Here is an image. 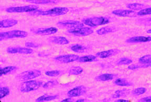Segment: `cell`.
<instances>
[{
  "instance_id": "obj_1",
  "label": "cell",
  "mask_w": 151,
  "mask_h": 102,
  "mask_svg": "<svg viewBox=\"0 0 151 102\" xmlns=\"http://www.w3.org/2000/svg\"><path fill=\"white\" fill-rule=\"evenodd\" d=\"M68 12L67 7H56L46 11L38 9L29 13L34 16H61L66 15Z\"/></svg>"
},
{
  "instance_id": "obj_2",
  "label": "cell",
  "mask_w": 151,
  "mask_h": 102,
  "mask_svg": "<svg viewBox=\"0 0 151 102\" xmlns=\"http://www.w3.org/2000/svg\"><path fill=\"white\" fill-rule=\"evenodd\" d=\"M83 23L91 27L106 25L110 22V20L106 17L99 16L88 17L83 19Z\"/></svg>"
},
{
  "instance_id": "obj_3",
  "label": "cell",
  "mask_w": 151,
  "mask_h": 102,
  "mask_svg": "<svg viewBox=\"0 0 151 102\" xmlns=\"http://www.w3.org/2000/svg\"><path fill=\"white\" fill-rule=\"evenodd\" d=\"M42 82L36 80H28L22 83L19 90L22 93H28L38 90L42 86Z\"/></svg>"
},
{
  "instance_id": "obj_4",
  "label": "cell",
  "mask_w": 151,
  "mask_h": 102,
  "mask_svg": "<svg viewBox=\"0 0 151 102\" xmlns=\"http://www.w3.org/2000/svg\"><path fill=\"white\" fill-rule=\"evenodd\" d=\"M27 36L28 33L27 31L20 30H13L0 33V41L13 38H25Z\"/></svg>"
},
{
  "instance_id": "obj_5",
  "label": "cell",
  "mask_w": 151,
  "mask_h": 102,
  "mask_svg": "<svg viewBox=\"0 0 151 102\" xmlns=\"http://www.w3.org/2000/svg\"><path fill=\"white\" fill-rule=\"evenodd\" d=\"M42 72L38 70H32L24 71L17 75L16 78L19 81H28L40 76Z\"/></svg>"
},
{
  "instance_id": "obj_6",
  "label": "cell",
  "mask_w": 151,
  "mask_h": 102,
  "mask_svg": "<svg viewBox=\"0 0 151 102\" xmlns=\"http://www.w3.org/2000/svg\"><path fill=\"white\" fill-rule=\"evenodd\" d=\"M38 9L37 6L35 5H29L23 6L10 7L6 9V11L9 13H30Z\"/></svg>"
},
{
  "instance_id": "obj_7",
  "label": "cell",
  "mask_w": 151,
  "mask_h": 102,
  "mask_svg": "<svg viewBox=\"0 0 151 102\" xmlns=\"http://www.w3.org/2000/svg\"><path fill=\"white\" fill-rule=\"evenodd\" d=\"M68 32L73 35L77 36H87L93 33V31L92 29L86 27H78L76 29H69Z\"/></svg>"
},
{
  "instance_id": "obj_8",
  "label": "cell",
  "mask_w": 151,
  "mask_h": 102,
  "mask_svg": "<svg viewBox=\"0 0 151 102\" xmlns=\"http://www.w3.org/2000/svg\"><path fill=\"white\" fill-rule=\"evenodd\" d=\"M57 25L60 27L70 29L83 27L84 26V24L83 22L78 21H73V20L59 21L57 23Z\"/></svg>"
},
{
  "instance_id": "obj_9",
  "label": "cell",
  "mask_w": 151,
  "mask_h": 102,
  "mask_svg": "<svg viewBox=\"0 0 151 102\" xmlns=\"http://www.w3.org/2000/svg\"><path fill=\"white\" fill-rule=\"evenodd\" d=\"M6 52L10 54H24L29 55L33 52V50L30 48L21 47H9L6 49Z\"/></svg>"
},
{
  "instance_id": "obj_10",
  "label": "cell",
  "mask_w": 151,
  "mask_h": 102,
  "mask_svg": "<svg viewBox=\"0 0 151 102\" xmlns=\"http://www.w3.org/2000/svg\"><path fill=\"white\" fill-rule=\"evenodd\" d=\"M79 56L78 55L74 54H68V55H60L59 56L55 57V60L63 63H69L77 61L79 58Z\"/></svg>"
},
{
  "instance_id": "obj_11",
  "label": "cell",
  "mask_w": 151,
  "mask_h": 102,
  "mask_svg": "<svg viewBox=\"0 0 151 102\" xmlns=\"http://www.w3.org/2000/svg\"><path fill=\"white\" fill-rule=\"evenodd\" d=\"M87 92V88L85 86H80L72 88L67 93L70 97H79L84 95Z\"/></svg>"
},
{
  "instance_id": "obj_12",
  "label": "cell",
  "mask_w": 151,
  "mask_h": 102,
  "mask_svg": "<svg viewBox=\"0 0 151 102\" xmlns=\"http://www.w3.org/2000/svg\"><path fill=\"white\" fill-rule=\"evenodd\" d=\"M33 33L35 34L38 35H50L52 34L56 33L58 31V29L56 27H49V28H40V29H34V31H32Z\"/></svg>"
},
{
  "instance_id": "obj_13",
  "label": "cell",
  "mask_w": 151,
  "mask_h": 102,
  "mask_svg": "<svg viewBox=\"0 0 151 102\" xmlns=\"http://www.w3.org/2000/svg\"><path fill=\"white\" fill-rule=\"evenodd\" d=\"M112 13L116 16L122 17H133L137 15V13L131 10H116L113 11Z\"/></svg>"
},
{
  "instance_id": "obj_14",
  "label": "cell",
  "mask_w": 151,
  "mask_h": 102,
  "mask_svg": "<svg viewBox=\"0 0 151 102\" xmlns=\"http://www.w3.org/2000/svg\"><path fill=\"white\" fill-rule=\"evenodd\" d=\"M48 41L50 43L60 45H68L70 43L67 38L62 36H52L48 38Z\"/></svg>"
},
{
  "instance_id": "obj_15",
  "label": "cell",
  "mask_w": 151,
  "mask_h": 102,
  "mask_svg": "<svg viewBox=\"0 0 151 102\" xmlns=\"http://www.w3.org/2000/svg\"><path fill=\"white\" fill-rule=\"evenodd\" d=\"M151 41V37L150 36H134L128 38L126 41L127 43H147Z\"/></svg>"
},
{
  "instance_id": "obj_16",
  "label": "cell",
  "mask_w": 151,
  "mask_h": 102,
  "mask_svg": "<svg viewBox=\"0 0 151 102\" xmlns=\"http://www.w3.org/2000/svg\"><path fill=\"white\" fill-rule=\"evenodd\" d=\"M119 52H120V50L114 49H110V50L102 51L101 52H98L96 55L98 58L104 59V58H107L109 57L115 56Z\"/></svg>"
},
{
  "instance_id": "obj_17",
  "label": "cell",
  "mask_w": 151,
  "mask_h": 102,
  "mask_svg": "<svg viewBox=\"0 0 151 102\" xmlns=\"http://www.w3.org/2000/svg\"><path fill=\"white\" fill-rule=\"evenodd\" d=\"M18 24V21L16 19H4L0 21V27L1 29H6L12 27Z\"/></svg>"
},
{
  "instance_id": "obj_18",
  "label": "cell",
  "mask_w": 151,
  "mask_h": 102,
  "mask_svg": "<svg viewBox=\"0 0 151 102\" xmlns=\"http://www.w3.org/2000/svg\"><path fill=\"white\" fill-rule=\"evenodd\" d=\"M115 75L113 74L105 73L102 74L95 78V80L97 81H102L106 82L112 80L114 78Z\"/></svg>"
},
{
  "instance_id": "obj_19",
  "label": "cell",
  "mask_w": 151,
  "mask_h": 102,
  "mask_svg": "<svg viewBox=\"0 0 151 102\" xmlns=\"http://www.w3.org/2000/svg\"><path fill=\"white\" fill-rule=\"evenodd\" d=\"M116 31V30L114 27L106 26V27H104L98 29L96 31V33L99 35H106L107 34L113 33V32Z\"/></svg>"
},
{
  "instance_id": "obj_20",
  "label": "cell",
  "mask_w": 151,
  "mask_h": 102,
  "mask_svg": "<svg viewBox=\"0 0 151 102\" xmlns=\"http://www.w3.org/2000/svg\"><path fill=\"white\" fill-rule=\"evenodd\" d=\"M77 61L81 63H87V62L96 61H98V59H97V56L90 55L79 57V58L78 59Z\"/></svg>"
},
{
  "instance_id": "obj_21",
  "label": "cell",
  "mask_w": 151,
  "mask_h": 102,
  "mask_svg": "<svg viewBox=\"0 0 151 102\" xmlns=\"http://www.w3.org/2000/svg\"><path fill=\"white\" fill-rule=\"evenodd\" d=\"M27 2L34 4H50L57 3V0H26Z\"/></svg>"
},
{
  "instance_id": "obj_22",
  "label": "cell",
  "mask_w": 151,
  "mask_h": 102,
  "mask_svg": "<svg viewBox=\"0 0 151 102\" xmlns=\"http://www.w3.org/2000/svg\"><path fill=\"white\" fill-rule=\"evenodd\" d=\"M58 97L57 95H49L47 94L40 96L35 100L36 102H48L50 101L56 99Z\"/></svg>"
},
{
  "instance_id": "obj_23",
  "label": "cell",
  "mask_w": 151,
  "mask_h": 102,
  "mask_svg": "<svg viewBox=\"0 0 151 102\" xmlns=\"http://www.w3.org/2000/svg\"><path fill=\"white\" fill-rule=\"evenodd\" d=\"M70 49L73 52L76 53H83L87 50V48L84 46L79 44H76L71 46Z\"/></svg>"
},
{
  "instance_id": "obj_24",
  "label": "cell",
  "mask_w": 151,
  "mask_h": 102,
  "mask_svg": "<svg viewBox=\"0 0 151 102\" xmlns=\"http://www.w3.org/2000/svg\"><path fill=\"white\" fill-rule=\"evenodd\" d=\"M114 83L116 86H130L133 85L132 83L129 82L125 78H117L114 81Z\"/></svg>"
},
{
  "instance_id": "obj_25",
  "label": "cell",
  "mask_w": 151,
  "mask_h": 102,
  "mask_svg": "<svg viewBox=\"0 0 151 102\" xmlns=\"http://www.w3.org/2000/svg\"><path fill=\"white\" fill-rule=\"evenodd\" d=\"M129 93H130V90L127 89L116 91L114 92V94L112 96V97L114 98H120L121 97H125L127 95H129Z\"/></svg>"
},
{
  "instance_id": "obj_26",
  "label": "cell",
  "mask_w": 151,
  "mask_h": 102,
  "mask_svg": "<svg viewBox=\"0 0 151 102\" xmlns=\"http://www.w3.org/2000/svg\"><path fill=\"white\" fill-rule=\"evenodd\" d=\"M83 71V69L81 66H75V67L71 68L69 70L68 73L69 75L77 76L82 73Z\"/></svg>"
},
{
  "instance_id": "obj_27",
  "label": "cell",
  "mask_w": 151,
  "mask_h": 102,
  "mask_svg": "<svg viewBox=\"0 0 151 102\" xmlns=\"http://www.w3.org/2000/svg\"><path fill=\"white\" fill-rule=\"evenodd\" d=\"M17 69L16 66H8L1 68V71H0V76H3V75H6L7 74L11 73V72L14 71Z\"/></svg>"
},
{
  "instance_id": "obj_28",
  "label": "cell",
  "mask_w": 151,
  "mask_h": 102,
  "mask_svg": "<svg viewBox=\"0 0 151 102\" xmlns=\"http://www.w3.org/2000/svg\"><path fill=\"white\" fill-rule=\"evenodd\" d=\"M144 6V4H140V3H130V4H128L127 5V7L130 10H139L141 9H143Z\"/></svg>"
},
{
  "instance_id": "obj_29",
  "label": "cell",
  "mask_w": 151,
  "mask_h": 102,
  "mask_svg": "<svg viewBox=\"0 0 151 102\" xmlns=\"http://www.w3.org/2000/svg\"><path fill=\"white\" fill-rule=\"evenodd\" d=\"M58 84H59V82L57 80H52L50 81H48L47 82L44 84L42 86V88L45 89L51 88H54V86H56Z\"/></svg>"
},
{
  "instance_id": "obj_30",
  "label": "cell",
  "mask_w": 151,
  "mask_h": 102,
  "mask_svg": "<svg viewBox=\"0 0 151 102\" xmlns=\"http://www.w3.org/2000/svg\"><path fill=\"white\" fill-rule=\"evenodd\" d=\"M139 61L141 64H151V55H147L141 57L139 59Z\"/></svg>"
},
{
  "instance_id": "obj_31",
  "label": "cell",
  "mask_w": 151,
  "mask_h": 102,
  "mask_svg": "<svg viewBox=\"0 0 151 102\" xmlns=\"http://www.w3.org/2000/svg\"><path fill=\"white\" fill-rule=\"evenodd\" d=\"M63 73V71L60 70H52L45 72V74L49 77H56L59 76Z\"/></svg>"
},
{
  "instance_id": "obj_32",
  "label": "cell",
  "mask_w": 151,
  "mask_h": 102,
  "mask_svg": "<svg viewBox=\"0 0 151 102\" xmlns=\"http://www.w3.org/2000/svg\"><path fill=\"white\" fill-rule=\"evenodd\" d=\"M146 88H135L134 90L132 91V95L134 96H139V95H142L146 92Z\"/></svg>"
},
{
  "instance_id": "obj_33",
  "label": "cell",
  "mask_w": 151,
  "mask_h": 102,
  "mask_svg": "<svg viewBox=\"0 0 151 102\" xmlns=\"http://www.w3.org/2000/svg\"><path fill=\"white\" fill-rule=\"evenodd\" d=\"M10 91L9 88L7 87H2L0 88V98L2 99L5 97L9 95Z\"/></svg>"
},
{
  "instance_id": "obj_34",
  "label": "cell",
  "mask_w": 151,
  "mask_h": 102,
  "mask_svg": "<svg viewBox=\"0 0 151 102\" xmlns=\"http://www.w3.org/2000/svg\"><path fill=\"white\" fill-rule=\"evenodd\" d=\"M149 15H151V7L143 9L137 13V15L138 16H145Z\"/></svg>"
},
{
  "instance_id": "obj_35",
  "label": "cell",
  "mask_w": 151,
  "mask_h": 102,
  "mask_svg": "<svg viewBox=\"0 0 151 102\" xmlns=\"http://www.w3.org/2000/svg\"><path fill=\"white\" fill-rule=\"evenodd\" d=\"M151 66L150 64H141V65L139 64H132L128 66V69L131 70H134L136 69H139V68H147Z\"/></svg>"
},
{
  "instance_id": "obj_36",
  "label": "cell",
  "mask_w": 151,
  "mask_h": 102,
  "mask_svg": "<svg viewBox=\"0 0 151 102\" xmlns=\"http://www.w3.org/2000/svg\"><path fill=\"white\" fill-rule=\"evenodd\" d=\"M132 63V60L127 58H122L118 62V65H127Z\"/></svg>"
},
{
  "instance_id": "obj_37",
  "label": "cell",
  "mask_w": 151,
  "mask_h": 102,
  "mask_svg": "<svg viewBox=\"0 0 151 102\" xmlns=\"http://www.w3.org/2000/svg\"><path fill=\"white\" fill-rule=\"evenodd\" d=\"M141 24H143L145 26H151V17L150 18H147L144 19H139V21Z\"/></svg>"
},
{
  "instance_id": "obj_38",
  "label": "cell",
  "mask_w": 151,
  "mask_h": 102,
  "mask_svg": "<svg viewBox=\"0 0 151 102\" xmlns=\"http://www.w3.org/2000/svg\"><path fill=\"white\" fill-rule=\"evenodd\" d=\"M26 47L28 48H37L39 47L40 45L36 44L35 43H31V42H27L25 43Z\"/></svg>"
},
{
  "instance_id": "obj_39",
  "label": "cell",
  "mask_w": 151,
  "mask_h": 102,
  "mask_svg": "<svg viewBox=\"0 0 151 102\" xmlns=\"http://www.w3.org/2000/svg\"><path fill=\"white\" fill-rule=\"evenodd\" d=\"M139 102H151V96L143 97L139 100Z\"/></svg>"
},
{
  "instance_id": "obj_40",
  "label": "cell",
  "mask_w": 151,
  "mask_h": 102,
  "mask_svg": "<svg viewBox=\"0 0 151 102\" xmlns=\"http://www.w3.org/2000/svg\"><path fill=\"white\" fill-rule=\"evenodd\" d=\"M73 100L71 98V97H69V98H67L65 100L61 101V102H73Z\"/></svg>"
},
{
  "instance_id": "obj_41",
  "label": "cell",
  "mask_w": 151,
  "mask_h": 102,
  "mask_svg": "<svg viewBox=\"0 0 151 102\" xmlns=\"http://www.w3.org/2000/svg\"><path fill=\"white\" fill-rule=\"evenodd\" d=\"M130 100H123V99H120V100H118L115 102H129Z\"/></svg>"
},
{
  "instance_id": "obj_42",
  "label": "cell",
  "mask_w": 151,
  "mask_h": 102,
  "mask_svg": "<svg viewBox=\"0 0 151 102\" xmlns=\"http://www.w3.org/2000/svg\"><path fill=\"white\" fill-rule=\"evenodd\" d=\"M85 102V99H79V100H77L76 102Z\"/></svg>"
},
{
  "instance_id": "obj_43",
  "label": "cell",
  "mask_w": 151,
  "mask_h": 102,
  "mask_svg": "<svg viewBox=\"0 0 151 102\" xmlns=\"http://www.w3.org/2000/svg\"><path fill=\"white\" fill-rule=\"evenodd\" d=\"M146 32H147V33L151 34V29H150L149 30H147V31H146Z\"/></svg>"
}]
</instances>
